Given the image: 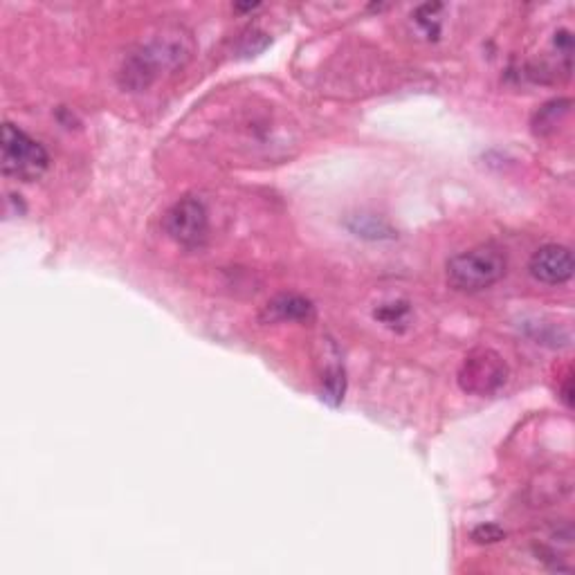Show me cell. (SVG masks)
<instances>
[{
  "label": "cell",
  "mask_w": 575,
  "mask_h": 575,
  "mask_svg": "<svg viewBox=\"0 0 575 575\" xmlns=\"http://www.w3.org/2000/svg\"><path fill=\"white\" fill-rule=\"evenodd\" d=\"M187 39L182 34H164V39L144 45L124 61L120 70V84L124 88L140 93L149 88L158 72L164 68H176L189 57Z\"/></svg>",
  "instance_id": "1"
},
{
  "label": "cell",
  "mask_w": 575,
  "mask_h": 575,
  "mask_svg": "<svg viewBox=\"0 0 575 575\" xmlns=\"http://www.w3.org/2000/svg\"><path fill=\"white\" fill-rule=\"evenodd\" d=\"M506 268V254L497 245H477L447 261V284L461 292H479L499 284Z\"/></svg>",
  "instance_id": "2"
},
{
  "label": "cell",
  "mask_w": 575,
  "mask_h": 575,
  "mask_svg": "<svg viewBox=\"0 0 575 575\" xmlns=\"http://www.w3.org/2000/svg\"><path fill=\"white\" fill-rule=\"evenodd\" d=\"M0 164L7 178L32 182L48 171L50 155L25 131L7 122L0 138Z\"/></svg>",
  "instance_id": "3"
},
{
  "label": "cell",
  "mask_w": 575,
  "mask_h": 575,
  "mask_svg": "<svg viewBox=\"0 0 575 575\" xmlns=\"http://www.w3.org/2000/svg\"><path fill=\"white\" fill-rule=\"evenodd\" d=\"M508 367L504 358L492 349H474L465 355L459 369V385L465 394L492 396L506 385Z\"/></svg>",
  "instance_id": "4"
},
{
  "label": "cell",
  "mask_w": 575,
  "mask_h": 575,
  "mask_svg": "<svg viewBox=\"0 0 575 575\" xmlns=\"http://www.w3.org/2000/svg\"><path fill=\"white\" fill-rule=\"evenodd\" d=\"M162 227L171 241L182 248H200L209 232L207 209L198 198H180L173 203L162 218Z\"/></svg>",
  "instance_id": "5"
},
{
  "label": "cell",
  "mask_w": 575,
  "mask_h": 575,
  "mask_svg": "<svg viewBox=\"0 0 575 575\" xmlns=\"http://www.w3.org/2000/svg\"><path fill=\"white\" fill-rule=\"evenodd\" d=\"M528 270H531V277L544 286H562L573 277V254L567 245H542L531 257Z\"/></svg>",
  "instance_id": "6"
},
{
  "label": "cell",
  "mask_w": 575,
  "mask_h": 575,
  "mask_svg": "<svg viewBox=\"0 0 575 575\" xmlns=\"http://www.w3.org/2000/svg\"><path fill=\"white\" fill-rule=\"evenodd\" d=\"M315 317V306L310 304L306 297L301 295H277L275 299H270L266 308H263L261 319L266 324H277V322H308V319Z\"/></svg>",
  "instance_id": "7"
},
{
  "label": "cell",
  "mask_w": 575,
  "mask_h": 575,
  "mask_svg": "<svg viewBox=\"0 0 575 575\" xmlns=\"http://www.w3.org/2000/svg\"><path fill=\"white\" fill-rule=\"evenodd\" d=\"M349 230L355 236H362V239H373V241H382V239H394V230H391L389 223L382 221L378 216H369V214H358L349 218Z\"/></svg>",
  "instance_id": "8"
},
{
  "label": "cell",
  "mask_w": 575,
  "mask_h": 575,
  "mask_svg": "<svg viewBox=\"0 0 575 575\" xmlns=\"http://www.w3.org/2000/svg\"><path fill=\"white\" fill-rule=\"evenodd\" d=\"M346 391V373L340 364H333L331 369H326L324 380H322V398L328 405L337 407L344 400Z\"/></svg>",
  "instance_id": "9"
},
{
  "label": "cell",
  "mask_w": 575,
  "mask_h": 575,
  "mask_svg": "<svg viewBox=\"0 0 575 575\" xmlns=\"http://www.w3.org/2000/svg\"><path fill=\"white\" fill-rule=\"evenodd\" d=\"M569 106H571L569 99H560V102H551V104H546L544 108H540V113H537V117H535V131L537 133L553 131L555 126L560 124L562 117L569 113Z\"/></svg>",
  "instance_id": "10"
},
{
  "label": "cell",
  "mask_w": 575,
  "mask_h": 575,
  "mask_svg": "<svg viewBox=\"0 0 575 575\" xmlns=\"http://www.w3.org/2000/svg\"><path fill=\"white\" fill-rule=\"evenodd\" d=\"M441 5H423L421 9H418L416 12V23L423 27L425 30V34L430 36V39H436L438 36V30H441V27H438V12H441Z\"/></svg>",
  "instance_id": "11"
},
{
  "label": "cell",
  "mask_w": 575,
  "mask_h": 575,
  "mask_svg": "<svg viewBox=\"0 0 575 575\" xmlns=\"http://www.w3.org/2000/svg\"><path fill=\"white\" fill-rule=\"evenodd\" d=\"M409 315V306L407 304H385L380 310H376V317L380 319V322H385L389 326H394V324H403L405 319Z\"/></svg>",
  "instance_id": "12"
},
{
  "label": "cell",
  "mask_w": 575,
  "mask_h": 575,
  "mask_svg": "<svg viewBox=\"0 0 575 575\" xmlns=\"http://www.w3.org/2000/svg\"><path fill=\"white\" fill-rule=\"evenodd\" d=\"M506 537L504 528H499L497 524H481L472 531V540L477 544H497Z\"/></svg>",
  "instance_id": "13"
}]
</instances>
